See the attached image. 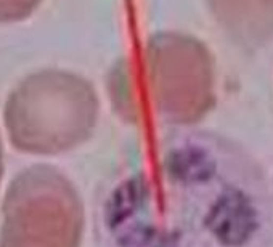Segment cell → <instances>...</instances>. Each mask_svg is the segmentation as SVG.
<instances>
[{
	"label": "cell",
	"instance_id": "5b68a950",
	"mask_svg": "<svg viewBox=\"0 0 273 247\" xmlns=\"http://www.w3.org/2000/svg\"><path fill=\"white\" fill-rule=\"evenodd\" d=\"M264 3H267V5H273V0H262Z\"/></svg>",
	"mask_w": 273,
	"mask_h": 247
},
{
	"label": "cell",
	"instance_id": "7a4b0ae2",
	"mask_svg": "<svg viewBox=\"0 0 273 247\" xmlns=\"http://www.w3.org/2000/svg\"><path fill=\"white\" fill-rule=\"evenodd\" d=\"M111 93L116 111L129 122L154 114L174 127H191L216 103L214 61L196 39L159 34L148 42L142 61L125 58L116 66Z\"/></svg>",
	"mask_w": 273,
	"mask_h": 247
},
{
	"label": "cell",
	"instance_id": "3957f363",
	"mask_svg": "<svg viewBox=\"0 0 273 247\" xmlns=\"http://www.w3.org/2000/svg\"><path fill=\"white\" fill-rule=\"evenodd\" d=\"M98 100L89 82L68 72L37 74L10 101V119L27 132L49 134L58 141H77L94 129Z\"/></svg>",
	"mask_w": 273,
	"mask_h": 247
},
{
	"label": "cell",
	"instance_id": "277c9868",
	"mask_svg": "<svg viewBox=\"0 0 273 247\" xmlns=\"http://www.w3.org/2000/svg\"><path fill=\"white\" fill-rule=\"evenodd\" d=\"M42 0H0V22H15L27 18Z\"/></svg>",
	"mask_w": 273,
	"mask_h": 247
},
{
	"label": "cell",
	"instance_id": "6da1fadb",
	"mask_svg": "<svg viewBox=\"0 0 273 247\" xmlns=\"http://www.w3.org/2000/svg\"><path fill=\"white\" fill-rule=\"evenodd\" d=\"M103 226L111 247H270L272 188L241 145L175 127L118 178Z\"/></svg>",
	"mask_w": 273,
	"mask_h": 247
}]
</instances>
